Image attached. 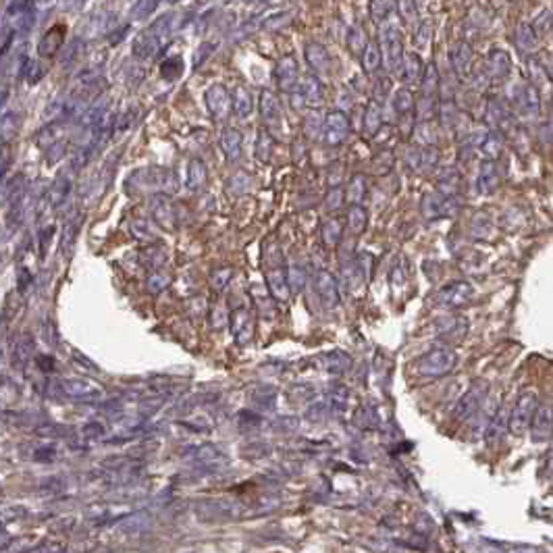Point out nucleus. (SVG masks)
Segmentation results:
<instances>
[{
	"instance_id": "nucleus-28",
	"label": "nucleus",
	"mask_w": 553,
	"mask_h": 553,
	"mask_svg": "<svg viewBox=\"0 0 553 553\" xmlns=\"http://www.w3.org/2000/svg\"><path fill=\"white\" fill-rule=\"evenodd\" d=\"M423 71H425V65H423V60H420L418 54L404 56V83L408 87L410 85H416L423 79Z\"/></svg>"
},
{
	"instance_id": "nucleus-5",
	"label": "nucleus",
	"mask_w": 553,
	"mask_h": 553,
	"mask_svg": "<svg viewBox=\"0 0 553 553\" xmlns=\"http://www.w3.org/2000/svg\"><path fill=\"white\" fill-rule=\"evenodd\" d=\"M323 142L331 148L335 146H341L348 135H350V119L346 112H339V110H333L329 112L325 119H323Z\"/></svg>"
},
{
	"instance_id": "nucleus-16",
	"label": "nucleus",
	"mask_w": 553,
	"mask_h": 553,
	"mask_svg": "<svg viewBox=\"0 0 553 553\" xmlns=\"http://www.w3.org/2000/svg\"><path fill=\"white\" fill-rule=\"evenodd\" d=\"M458 208L456 200H448L443 196H427L423 202V212L429 219H437V216H452Z\"/></svg>"
},
{
	"instance_id": "nucleus-30",
	"label": "nucleus",
	"mask_w": 553,
	"mask_h": 553,
	"mask_svg": "<svg viewBox=\"0 0 553 553\" xmlns=\"http://www.w3.org/2000/svg\"><path fill=\"white\" fill-rule=\"evenodd\" d=\"M341 235H343V227H341V221L339 219H327L325 225H323V241L327 248H337L339 241H341Z\"/></svg>"
},
{
	"instance_id": "nucleus-8",
	"label": "nucleus",
	"mask_w": 553,
	"mask_h": 553,
	"mask_svg": "<svg viewBox=\"0 0 553 553\" xmlns=\"http://www.w3.org/2000/svg\"><path fill=\"white\" fill-rule=\"evenodd\" d=\"M314 287L325 308H335L339 304V285L329 271H318L314 275Z\"/></svg>"
},
{
	"instance_id": "nucleus-13",
	"label": "nucleus",
	"mask_w": 553,
	"mask_h": 553,
	"mask_svg": "<svg viewBox=\"0 0 553 553\" xmlns=\"http://www.w3.org/2000/svg\"><path fill=\"white\" fill-rule=\"evenodd\" d=\"M260 114H262V121L269 127H279L281 125L283 110H281L279 98L271 90H262V94H260Z\"/></svg>"
},
{
	"instance_id": "nucleus-29",
	"label": "nucleus",
	"mask_w": 553,
	"mask_h": 553,
	"mask_svg": "<svg viewBox=\"0 0 553 553\" xmlns=\"http://www.w3.org/2000/svg\"><path fill=\"white\" fill-rule=\"evenodd\" d=\"M206 167H204V162L202 160H198V158H194L192 162H189V169H187V187L192 189V192H198V189H202L204 187V183H206Z\"/></svg>"
},
{
	"instance_id": "nucleus-38",
	"label": "nucleus",
	"mask_w": 553,
	"mask_h": 553,
	"mask_svg": "<svg viewBox=\"0 0 553 553\" xmlns=\"http://www.w3.org/2000/svg\"><path fill=\"white\" fill-rule=\"evenodd\" d=\"M254 302H256V308H258V314H262L264 318H273L277 314V308H275V300L262 289L260 296L254 293Z\"/></svg>"
},
{
	"instance_id": "nucleus-3",
	"label": "nucleus",
	"mask_w": 553,
	"mask_h": 553,
	"mask_svg": "<svg viewBox=\"0 0 553 553\" xmlns=\"http://www.w3.org/2000/svg\"><path fill=\"white\" fill-rule=\"evenodd\" d=\"M537 410H539V395H537V391H525L518 398V402H516V406H514V410L510 414V431L516 437H520L531 427Z\"/></svg>"
},
{
	"instance_id": "nucleus-18",
	"label": "nucleus",
	"mask_w": 553,
	"mask_h": 553,
	"mask_svg": "<svg viewBox=\"0 0 553 553\" xmlns=\"http://www.w3.org/2000/svg\"><path fill=\"white\" fill-rule=\"evenodd\" d=\"M298 90L304 98V102L308 106H314L318 108L323 104V96H325V90H323V83L318 81V77L314 75H306L302 81H298Z\"/></svg>"
},
{
	"instance_id": "nucleus-7",
	"label": "nucleus",
	"mask_w": 553,
	"mask_h": 553,
	"mask_svg": "<svg viewBox=\"0 0 553 553\" xmlns=\"http://www.w3.org/2000/svg\"><path fill=\"white\" fill-rule=\"evenodd\" d=\"M475 293L477 291H475V285L473 283H468V281H454V283L441 287V291L437 293V298H439L441 304L458 308V306L470 304L473 298H475Z\"/></svg>"
},
{
	"instance_id": "nucleus-35",
	"label": "nucleus",
	"mask_w": 553,
	"mask_h": 553,
	"mask_svg": "<svg viewBox=\"0 0 553 553\" xmlns=\"http://www.w3.org/2000/svg\"><path fill=\"white\" fill-rule=\"evenodd\" d=\"M393 108L400 114H408V112L414 110V96H412V92L408 87H402V90L395 92V96H393Z\"/></svg>"
},
{
	"instance_id": "nucleus-44",
	"label": "nucleus",
	"mask_w": 553,
	"mask_h": 553,
	"mask_svg": "<svg viewBox=\"0 0 553 553\" xmlns=\"http://www.w3.org/2000/svg\"><path fill=\"white\" fill-rule=\"evenodd\" d=\"M343 200H346V194H343L339 187H333V189L329 192V196L325 198V208H327L329 212H335V210L341 208Z\"/></svg>"
},
{
	"instance_id": "nucleus-49",
	"label": "nucleus",
	"mask_w": 553,
	"mask_h": 553,
	"mask_svg": "<svg viewBox=\"0 0 553 553\" xmlns=\"http://www.w3.org/2000/svg\"><path fill=\"white\" fill-rule=\"evenodd\" d=\"M429 37H431V25L425 23V25H420V29H418V33H416V46H418V48H420L423 44L427 46V44H429Z\"/></svg>"
},
{
	"instance_id": "nucleus-31",
	"label": "nucleus",
	"mask_w": 553,
	"mask_h": 553,
	"mask_svg": "<svg viewBox=\"0 0 553 553\" xmlns=\"http://www.w3.org/2000/svg\"><path fill=\"white\" fill-rule=\"evenodd\" d=\"M381 123H383V110L379 106V102H371L366 106V114H364V131L368 135H375L379 129H381Z\"/></svg>"
},
{
	"instance_id": "nucleus-12",
	"label": "nucleus",
	"mask_w": 553,
	"mask_h": 553,
	"mask_svg": "<svg viewBox=\"0 0 553 553\" xmlns=\"http://www.w3.org/2000/svg\"><path fill=\"white\" fill-rule=\"evenodd\" d=\"M277 75V83L283 92H293L298 87V79H300V71H298V62L293 56H283L277 62L275 69Z\"/></svg>"
},
{
	"instance_id": "nucleus-6",
	"label": "nucleus",
	"mask_w": 553,
	"mask_h": 553,
	"mask_svg": "<svg viewBox=\"0 0 553 553\" xmlns=\"http://www.w3.org/2000/svg\"><path fill=\"white\" fill-rule=\"evenodd\" d=\"M204 102H206L208 114L214 121H225L231 114V96L223 83H212L204 94Z\"/></svg>"
},
{
	"instance_id": "nucleus-4",
	"label": "nucleus",
	"mask_w": 553,
	"mask_h": 553,
	"mask_svg": "<svg viewBox=\"0 0 553 553\" xmlns=\"http://www.w3.org/2000/svg\"><path fill=\"white\" fill-rule=\"evenodd\" d=\"M381 58H385L387 67L391 73L402 69V60H404V50H402V35L398 31V27L389 25L381 29Z\"/></svg>"
},
{
	"instance_id": "nucleus-10",
	"label": "nucleus",
	"mask_w": 553,
	"mask_h": 553,
	"mask_svg": "<svg viewBox=\"0 0 553 553\" xmlns=\"http://www.w3.org/2000/svg\"><path fill=\"white\" fill-rule=\"evenodd\" d=\"M423 81V100H420V114L423 117H429L433 112V104H435V96H437V90H439V73H437V67L435 65H429L427 71H425V77L420 79Z\"/></svg>"
},
{
	"instance_id": "nucleus-14",
	"label": "nucleus",
	"mask_w": 553,
	"mask_h": 553,
	"mask_svg": "<svg viewBox=\"0 0 553 553\" xmlns=\"http://www.w3.org/2000/svg\"><path fill=\"white\" fill-rule=\"evenodd\" d=\"M516 102L520 106L522 112H527L529 117H535L539 114V108H541V98H539V92L533 83H520L516 87Z\"/></svg>"
},
{
	"instance_id": "nucleus-17",
	"label": "nucleus",
	"mask_w": 553,
	"mask_h": 553,
	"mask_svg": "<svg viewBox=\"0 0 553 553\" xmlns=\"http://www.w3.org/2000/svg\"><path fill=\"white\" fill-rule=\"evenodd\" d=\"M341 281L346 285V289L354 296H360L364 291V281L366 275L362 273V266L358 262H346L341 266Z\"/></svg>"
},
{
	"instance_id": "nucleus-23",
	"label": "nucleus",
	"mask_w": 553,
	"mask_h": 553,
	"mask_svg": "<svg viewBox=\"0 0 553 553\" xmlns=\"http://www.w3.org/2000/svg\"><path fill=\"white\" fill-rule=\"evenodd\" d=\"M500 185V175H497V169H495V162L487 160L481 164V171H479V179H477V187L481 194H493Z\"/></svg>"
},
{
	"instance_id": "nucleus-25",
	"label": "nucleus",
	"mask_w": 553,
	"mask_h": 553,
	"mask_svg": "<svg viewBox=\"0 0 553 553\" xmlns=\"http://www.w3.org/2000/svg\"><path fill=\"white\" fill-rule=\"evenodd\" d=\"M531 427H533V439L535 441L550 439V435H552V408L550 406L539 408L535 418H533V423H531Z\"/></svg>"
},
{
	"instance_id": "nucleus-11",
	"label": "nucleus",
	"mask_w": 553,
	"mask_h": 553,
	"mask_svg": "<svg viewBox=\"0 0 553 553\" xmlns=\"http://www.w3.org/2000/svg\"><path fill=\"white\" fill-rule=\"evenodd\" d=\"M231 331L239 346H246L254 337V316L246 308H237L231 314Z\"/></svg>"
},
{
	"instance_id": "nucleus-27",
	"label": "nucleus",
	"mask_w": 553,
	"mask_h": 553,
	"mask_svg": "<svg viewBox=\"0 0 553 553\" xmlns=\"http://www.w3.org/2000/svg\"><path fill=\"white\" fill-rule=\"evenodd\" d=\"M510 62L512 60H510V54L506 50H502V48L493 50L489 54V73H491V77L493 79H504L510 73V67H512Z\"/></svg>"
},
{
	"instance_id": "nucleus-42",
	"label": "nucleus",
	"mask_w": 553,
	"mask_h": 553,
	"mask_svg": "<svg viewBox=\"0 0 553 553\" xmlns=\"http://www.w3.org/2000/svg\"><path fill=\"white\" fill-rule=\"evenodd\" d=\"M364 194H366V183H364V177H354L352 179V183H350V187H348V192H346V196L354 202V204H358L362 198H364Z\"/></svg>"
},
{
	"instance_id": "nucleus-20",
	"label": "nucleus",
	"mask_w": 553,
	"mask_h": 553,
	"mask_svg": "<svg viewBox=\"0 0 553 553\" xmlns=\"http://www.w3.org/2000/svg\"><path fill=\"white\" fill-rule=\"evenodd\" d=\"M450 58H452V65L456 69L458 75L466 77L473 69V48L464 42H458L454 44L452 52H450Z\"/></svg>"
},
{
	"instance_id": "nucleus-26",
	"label": "nucleus",
	"mask_w": 553,
	"mask_h": 553,
	"mask_svg": "<svg viewBox=\"0 0 553 553\" xmlns=\"http://www.w3.org/2000/svg\"><path fill=\"white\" fill-rule=\"evenodd\" d=\"M231 108L235 110V114H237L239 119H248V117L252 114V110H254V98H252V94L248 92V87L239 85V87L235 90V94H233V98H231Z\"/></svg>"
},
{
	"instance_id": "nucleus-45",
	"label": "nucleus",
	"mask_w": 553,
	"mask_h": 553,
	"mask_svg": "<svg viewBox=\"0 0 553 553\" xmlns=\"http://www.w3.org/2000/svg\"><path fill=\"white\" fill-rule=\"evenodd\" d=\"M231 277H233V271L231 269H216L214 273H212V277H210V283H212V287L214 289H223L229 281H231Z\"/></svg>"
},
{
	"instance_id": "nucleus-32",
	"label": "nucleus",
	"mask_w": 553,
	"mask_h": 553,
	"mask_svg": "<svg viewBox=\"0 0 553 553\" xmlns=\"http://www.w3.org/2000/svg\"><path fill=\"white\" fill-rule=\"evenodd\" d=\"M366 210L360 204H352L348 210V227L354 235H360L366 229Z\"/></svg>"
},
{
	"instance_id": "nucleus-1",
	"label": "nucleus",
	"mask_w": 553,
	"mask_h": 553,
	"mask_svg": "<svg viewBox=\"0 0 553 553\" xmlns=\"http://www.w3.org/2000/svg\"><path fill=\"white\" fill-rule=\"evenodd\" d=\"M173 21H175V12H167L156 23H152L144 33H139L135 40V54L142 58L156 54L167 44V40L171 37Z\"/></svg>"
},
{
	"instance_id": "nucleus-19",
	"label": "nucleus",
	"mask_w": 553,
	"mask_h": 553,
	"mask_svg": "<svg viewBox=\"0 0 553 553\" xmlns=\"http://www.w3.org/2000/svg\"><path fill=\"white\" fill-rule=\"evenodd\" d=\"M306 60H308L310 69H312L314 73H318V75L331 71V58H329V52H327L321 44H316V42L306 44Z\"/></svg>"
},
{
	"instance_id": "nucleus-34",
	"label": "nucleus",
	"mask_w": 553,
	"mask_h": 553,
	"mask_svg": "<svg viewBox=\"0 0 553 553\" xmlns=\"http://www.w3.org/2000/svg\"><path fill=\"white\" fill-rule=\"evenodd\" d=\"M60 42H62V27H54V29H50V31L44 35V40L40 42V54H44V56L54 54V52L58 50Z\"/></svg>"
},
{
	"instance_id": "nucleus-43",
	"label": "nucleus",
	"mask_w": 553,
	"mask_h": 553,
	"mask_svg": "<svg viewBox=\"0 0 553 553\" xmlns=\"http://www.w3.org/2000/svg\"><path fill=\"white\" fill-rule=\"evenodd\" d=\"M293 19V12H277L273 17H269L264 23H262V29H269V31H277L279 27H283L285 23H289Z\"/></svg>"
},
{
	"instance_id": "nucleus-46",
	"label": "nucleus",
	"mask_w": 553,
	"mask_h": 553,
	"mask_svg": "<svg viewBox=\"0 0 553 553\" xmlns=\"http://www.w3.org/2000/svg\"><path fill=\"white\" fill-rule=\"evenodd\" d=\"M473 229H475V233H477V237H489V231H491V221L487 219V216H477L475 221H473Z\"/></svg>"
},
{
	"instance_id": "nucleus-47",
	"label": "nucleus",
	"mask_w": 553,
	"mask_h": 553,
	"mask_svg": "<svg viewBox=\"0 0 553 553\" xmlns=\"http://www.w3.org/2000/svg\"><path fill=\"white\" fill-rule=\"evenodd\" d=\"M321 129H323V119H321V117H314V114H310V117L306 119V135L314 139V137H318Z\"/></svg>"
},
{
	"instance_id": "nucleus-37",
	"label": "nucleus",
	"mask_w": 553,
	"mask_h": 553,
	"mask_svg": "<svg viewBox=\"0 0 553 553\" xmlns=\"http://www.w3.org/2000/svg\"><path fill=\"white\" fill-rule=\"evenodd\" d=\"M273 135H271V131H266V129H260V133H258V139H256V156L262 160V162H269V158H271V152H273Z\"/></svg>"
},
{
	"instance_id": "nucleus-39",
	"label": "nucleus",
	"mask_w": 553,
	"mask_h": 553,
	"mask_svg": "<svg viewBox=\"0 0 553 553\" xmlns=\"http://www.w3.org/2000/svg\"><path fill=\"white\" fill-rule=\"evenodd\" d=\"M348 46H350V50L356 52V54H362V52H364V48L368 46V37H366V33H364L362 27H354V29L350 31V35H348Z\"/></svg>"
},
{
	"instance_id": "nucleus-48",
	"label": "nucleus",
	"mask_w": 553,
	"mask_h": 553,
	"mask_svg": "<svg viewBox=\"0 0 553 553\" xmlns=\"http://www.w3.org/2000/svg\"><path fill=\"white\" fill-rule=\"evenodd\" d=\"M212 50H214V44H202V46H198L196 56H194V67L204 65V60L212 54Z\"/></svg>"
},
{
	"instance_id": "nucleus-36",
	"label": "nucleus",
	"mask_w": 553,
	"mask_h": 553,
	"mask_svg": "<svg viewBox=\"0 0 553 553\" xmlns=\"http://www.w3.org/2000/svg\"><path fill=\"white\" fill-rule=\"evenodd\" d=\"M285 277H287V285H289V289H291V293H298L304 285H306V269L304 266H300V264H291L289 266V271L285 273Z\"/></svg>"
},
{
	"instance_id": "nucleus-50",
	"label": "nucleus",
	"mask_w": 553,
	"mask_h": 553,
	"mask_svg": "<svg viewBox=\"0 0 553 553\" xmlns=\"http://www.w3.org/2000/svg\"><path fill=\"white\" fill-rule=\"evenodd\" d=\"M395 6H398L400 10H404L402 17L406 19V23H412V21H414V15H416V12H414V4H412V2H398Z\"/></svg>"
},
{
	"instance_id": "nucleus-9",
	"label": "nucleus",
	"mask_w": 553,
	"mask_h": 553,
	"mask_svg": "<svg viewBox=\"0 0 553 553\" xmlns=\"http://www.w3.org/2000/svg\"><path fill=\"white\" fill-rule=\"evenodd\" d=\"M485 395H487V387H485V385H475L470 391H466V393L462 395V400H460L458 406L454 408V418H456V420H466V418H470V416L481 408Z\"/></svg>"
},
{
	"instance_id": "nucleus-40",
	"label": "nucleus",
	"mask_w": 553,
	"mask_h": 553,
	"mask_svg": "<svg viewBox=\"0 0 553 553\" xmlns=\"http://www.w3.org/2000/svg\"><path fill=\"white\" fill-rule=\"evenodd\" d=\"M481 148H483V154H485L487 158H491V162L502 154V142H500V137H497L495 133H489V135L483 139Z\"/></svg>"
},
{
	"instance_id": "nucleus-15",
	"label": "nucleus",
	"mask_w": 553,
	"mask_h": 553,
	"mask_svg": "<svg viewBox=\"0 0 553 553\" xmlns=\"http://www.w3.org/2000/svg\"><path fill=\"white\" fill-rule=\"evenodd\" d=\"M266 281H269V296L277 302H287L291 298V289L287 285V277H285V269L283 266H275L266 273Z\"/></svg>"
},
{
	"instance_id": "nucleus-2",
	"label": "nucleus",
	"mask_w": 553,
	"mask_h": 553,
	"mask_svg": "<svg viewBox=\"0 0 553 553\" xmlns=\"http://www.w3.org/2000/svg\"><path fill=\"white\" fill-rule=\"evenodd\" d=\"M458 364V354L450 348H435L418 360V373L425 377H443Z\"/></svg>"
},
{
	"instance_id": "nucleus-41",
	"label": "nucleus",
	"mask_w": 553,
	"mask_h": 553,
	"mask_svg": "<svg viewBox=\"0 0 553 553\" xmlns=\"http://www.w3.org/2000/svg\"><path fill=\"white\" fill-rule=\"evenodd\" d=\"M393 8H395V4H391V2H373L371 4L373 21H377L379 25H383L389 19V15H391Z\"/></svg>"
},
{
	"instance_id": "nucleus-24",
	"label": "nucleus",
	"mask_w": 553,
	"mask_h": 553,
	"mask_svg": "<svg viewBox=\"0 0 553 553\" xmlns=\"http://www.w3.org/2000/svg\"><path fill=\"white\" fill-rule=\"evenodd\" d=\"M516 46H518V50L525 54V56H531V54H535L537 50H539V35L535 33V29H533V25H520L518 27V31H516Z\"/></svg>"
},
{
	"instance_id": "nucleus-52",
	"label": "nucleus",
	"mask_w": 553,
	"mask_h": 553,
	"mask_svg": "<svg viewBox=\"0 0 553 553\" xmlns=\"http://www.w3.org/2000/svg\"><path fill=\"white\" fill-rule=\"evenodd\" d=\"M135 8L142 12L139 17H146L148 10H154V8H156V2H139V4H135Z\"/></svg>"
},
{
	"instance_id": "nucleus-21",
	"label": "nucleus",
	"mask_w": 553,
	"mask_h": 553,
	"mask_svg": "<svg viewBox=\"0 0 553 553\" xmlns=\"http://www.w3.org/2000/svg\"><path fill=\"white\" fill-rule=\"evenodd\" d=\"M241 142H244V137H241V133L235 127H227L221 133V150H223V154H225L227 160L235 162L239 158V154H241Z\"/></svg>"
},
{
	"instance_id": "nucleus-51",
	"label": "nucleus",
	"mask_w": 553,
	"mask_h": 553,
	"mask_svg": "<svg viewBox=\"0 0 553 553\" xmlns=\"http://www.w3.org/2000/svg\"><path fill=\"white\" fill-rule=\"evenodd\" d=\"M341 177H343V167H341V164H335V167L329 171V181H331V185H337V183L341 181Z\"/></svg>"
},
{
	"instance_id": "nucleus-22",
	"label": "nucleus",
	"mask_w": 553,
	"mask_h": 553,
	"mask_svg": "<svg viewBox=\"0 0 553 553\" xmlns=\"http://www.w3.org/2000/svg\"><path fill=\"white\" fill-rule=\"evenodd\" d=\"M462 189V175L456 169H445L439 177V196L456 200Z\"/></svg>"
},
{
	"instance_id": "nucleus-33",
	"label": "nucleus",
	"mask_w": 553,
	"mask_h": 553,
	"mask_svg": "<svg viewBox=\"0 0 553 553\" xmlns=\"http://www.w3.org/2000/svg\"><path fill=\"white\" fill-rule=\"evenodd\" d=\"M381 62H383V58H381L379 44H371V42H368V46H366L364 52H362V65H364V71H366L368 75H373V73L379 71Z\"/></svg>"
}]
</instances>
